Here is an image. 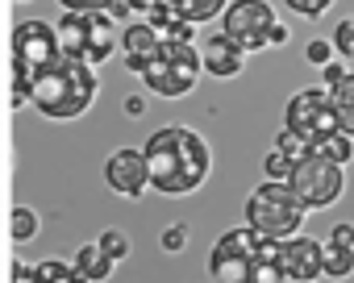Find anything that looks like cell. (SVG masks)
I'll list each match as a JSON object with an SVG mask.
<instances>
[{
    "instance_id": "obj_1",
    "label": "cell",
    "mask_w": 354,
    "mask_h": 283,
    "mask_svg": "<svg viewBox=\"0 0 354 283\" xmlns=\"http://www.w3.org/2000/svg\"><path fill=\"white\" fill-rule=\"evenodd\" d=\"M146 163H150V188L162 196H188L209 179L213 155L205 137L188 125H162L146 137Z\"/></svg>"
},
{
    "instance_id": "obj_2",
    "label": "cell",
    "mask_w": 354,
    "mask_h": 283,
    "mask_svg": "<svg viewBox=\"0 0 354 283\" xmlns=\"http://www.w3.org/2000/svg\"><path fill=\"white\" fill-rule=\"evenodd\" d=\"M92 100H96V71L88 59H75V55H63L34 84V108L55 121H71V117L88 113Z\"/></svg>"
},
{
    "instance_id": "obj_3",
    "label": "cell",
    "mask_w": 354,
    "mask_h": 283,
    "mask_svg": "<svg viewBox=\"0 0 354 283\" xmlns=\"http://www.w3.org/2000/svg\"><path fill=\"white\" fill-rule=\"evenodd\" d=\"M279 254H283L279 237H267L254 225H242V229H230L217 237V246L209 254V275H213V283H246L259 258H279Z\"/></svg>"
},
{
    "instance_id": "obj_4",
    "label": "cell",
    "mask_w": 354,
    "mask_h": 283,
    "mask_svg": "<svg viewBox=\"0 0 354 283\" xmlns=\"http://www.w3.org/2000/svg\"><path fill=\"white\" fill-rule=\"evenodd\" d=\"M304 213H308V204H304L300 192H296L292 184H283V179H267V184L254 188L250 200H246V225H254L259 233L279 237V242H288V237L300 233Z\"/></svg>"
},
{
    "instance_id": "obj_5",
    "label": "cell",
    "mask_w": 354,
    "mask_h": 283,
    "mask_svg": "<svg viewBox=\"0 0 354 283\" xmlns=\"http://www.w3.org/2000/svg\"><path fill=\"white\" fill-rule=\"evenodd\" d=\"M63 59V38L59 26L46 21H21L13 30V88H30Z\"/></svg>"
},
{
    "instance_id": "obj_6",
    "label": "cell",
    "mask_w": 354,
    "mask_h": 283,
    "mask_svg": "<svg viewBox=\"0 0 354 283\" xmlns=\"http://www.w3.org/2000/svg\"><path fill=\"white\" fill-rule=\"evenodd\" d=\"M113 13L109 9H88V13H75V9H63V21H59V38H63V55H75V59H88L92 67L104 63L113 50H117V38H113Z\"/></svg>"
},
{
    "instance_id": "obj_7",
    "label": "cell",
    "mask_w": 354,
    "mask_h": 283,
    "mask_svg": "<svg viewBox=\"0 0 354 283\" xmlns=\"http://www.w3.org/2000/svg\"><path fill=\"white\" fill-rule=\"evenodd\" d=\"M201 67H205V55H201L192 42H162L158 59L142 71V79H146V88H150L154 96L175 100V96H188V92L196 88Z\"/></svg>"
},
{
    "instance_id": "obj_8",
    "label": "cell",
    "mask_w": 354,
    "mask_h": 283,
    "mask_svg": "<svg viewBox=\"0 0 354 283\" xmlns=\"http://www.w3.org/2000/svg\"><path fill=\"white\" fill-rule=\"evenodd\" d=\"M283 121H288V129H292L296 137L313 142V150H317L321 137L337 133V104H333L329 88H325V92H321V88H304V92H296V96L288 100Z\"/></svg>"
},
{
    "instance_id": "obj_9",
    "label": "cell",
    "mask_w": 354,
    "mask_h": 283,
    "mask_svg": "<svg viewBox=\"0 0 354 283\" xmlns=\"http://www.w3.org/2000/svg\"><path fill=\"white\" fill-rule=\"evenodd\" d=\"M288 184L300 192V200H304L308 208H325V204H333V200L342 196L346 175H342V163H333V159H325V155L313 150L304 163H296V171H292Z\"/></svg>"
},
{
    "instance_id": "obj_10",
    "label": "cell",
    "mask_w": 354,
    "mask_h": 283,
    "mask_svg": "<svg viewBox=\"0 0 354 283\" xmlns=\"http://www.w3.org/2000/svg\"><path fill=\"white\" fill-rule=\"evenodd\" d=\"M221 21H225L221 34H230L242 50H263L271 42V30L279 26L275 9L267 5V0H234V5L221 13Z\"/></svg>"
},
{
    "instance_id": "obj_11",
    "label": "cell",
    "mask_w": 354,
    "mask_h": 283,
    "mask_svg": "<svg viewBox=\"0 0 354 283\" xmlns=\"http://www.w3.org/2000/svg\"><path fill=\"white\" fill-rule=\"evenodd\" d=\"M104 184L117 192V196H142L150 188V163H146V150H117L109 163H104Z\"/></svg>"
},
{
    "instance_id": "obj_12",
    "label": "cell",
    "mask_w": 354,
    "mask_h": 283,
    "mask_svg": "<svg viewBox=\"0 0 354 283\" xmlns=\"http://www.w3.org/2000/svg\"><path fill=\"white\" fill-rule=\"evenodd\" d=\"M279 262H283V275H288V279H296V283H313L317 275H325V242L296 233V237L283 242Z\"/></svg>"
},
{
    "instance_id": "obj_13",
    "label": "cell",
    "mask_w": 354,
    "mask_h": 283,
    "mask_svg": "<svg viewBox=\"0 0 354 283\" xmlns=\"http://www.w3.org/2000/svg\"><path fill=\"white\" fill-rule=\"evenodd\" d=\"M162 34L150 26V21H129L125 26V34H121V50H125V67L129 71H146L154 59H158V50H162Z\"/></svg>"
},
{
    "instance_id": "obj_14",
    "label": "cell",
    "mask_w": 354,
    "mask_h": 283,
    "mask_svg": "<svg viewBox=\"0 0 354 283\" xmlns=\"http://www.w3.org/2000/svg\"><path fill=\"white\" fill-rule=\"evenodd\" d=\"M201 55H205V71H209V75L230 79V75L242 71V55H246V50H242L230 34H217V38H205Z\"/></svg>"
},
{
    "instance_id": "obj_15",
    "label": "cell",
    "mask_w": 354,
    "mask_h": 283,
    "mask_svg": "<svg viewBox=\"0 0 354 283\" xmlns=\"http://www.w3.org/2000/svg\"><path fill=\"white\" fill-rule=\"evenodd\" d=\"M113 262H117V258H113L100 242H92V246H84V250L75 254V266L84 271L88 283H104V279L113 275Z\"/></svg>"
},
{
    "instance_id": "obj_16",
    "label": "cell",
    "mask_w": 354,
    "mask_h": 283,
    "mask_svg": "<svg viewBox=\"0 0 354 283\" xmlns=\"http://www.w3.org/2000/svg\"><path fill=\"white\" fill-rule=\"evenodd\" d=\"M162 5H167L171 13L188 17L192 26H201V21H213L217 13H225V9H230L225 0H162Z\"/></svg>"
},
{
    "instance_id": "obj_17",
    "label": "cell",
    "mask_w": 354,
    "mask_h": 283,
    "mask_svg": "<svg viewBox=\"0 0 354 283\" xmlns=\"http://www.w3.org/2000/svg\"><path fill=\"white\" fill-rule=\"evenodd\" d=\"M325 88H329V96H333L337 108H354V71L329 63L325 67Z\"/></svg>"
},
{
    "instance_id": "obj_18",
    "label": "cell",
    "mask_w": 354,
    "mask_h": 283,
    "mask_svg": "<svg viewBox=\"0 0 354 283\" xmlns=\"http://www.w3.org/2000/svg\"><path fill=\"white\" fill-rule=\"evenodd\" d=\"M325 275H329V279H346V275H354V246L329 237V242H325Z\"/></svg>"
},
{
    "instance_id": "obj_19",
    "label": "cell",
    "mask_w": 354,
    "mask_h": 283,
    "mask_svg": "<svg viewBox=\"0 0 354 283\" xmlns=\"http://www.w3.org/2000/svg\"><path fill=\"white\" fill-rule=\"evenodd\" d=\"M317 155H325V159H333V163H342V167H346V163L354 159V137L337 129V133H329V137H321V142H317Z\"/></svg>"
},
{
    "instance_id": "obj_20",
    "label": "cell",
    "mask_w": 354,
    "mask_h": 283,
    "mask_svg": "<svg viewBox=\"0 0 354 283\" xmlns=\"http://www.w3.org/2000/svg\"><path fill=\"white\" fill-rule=\"evenodd\" d=\"M263 171H267V179H283V184H288V179H292V171H296V159H292L288 150H279V146H275V150L267 155Z\"/></svg>"
},
{
    "instance_id": "obj_21",
    "label": "cell",
    "mask_w": 354,
    "mask_h": 283,
    "mask_svg": "<svg viewBox=\"0 0 354 283\" xmlns=\"http://www.w3.org/2000/svg\"><path fill=\"white\" fill-rule=\"evenodd\" d=\"M283 279H288V275H283V262H279V258H259L246 283H283Z\"/></svg>"
},
{
    "instance_id": "obj_22",
    "label": "cell",
    "mask_w": 354,
    "mask_h": 283,
    "mask_svg": "<svg viewBox=\"0 0 354 283\" xmlns=\"http://www.w3.org/2000/svg\"><path fill=\"white\" fill-rule=\"evenodd\" d=\"M34 233H38V217H34L30 208H17V213H13V237H17V242H30Z\"/></svg>"
},
{
    "instance_id": "obj_23",
    "label": "cell",
    "mask_w": 354,
    "mask_h": 283,
    "mask_svg": "<svg viewBox=\"0 0 354 283\" xmlns=\"http://www.w3.org/2000/svg\"><path fill=\"white\" fill-rule=\"evenodd\" d=\"M100 246H104V250H109V254H113L117 262H121V258L129 254V242H125V233H117V229H109V233H100Z\"/></svg>"
},
{
    "instance_id": "obj_24",
    "label": "cell",
    "mask_w": 354,
    "mask_h": 283,
    "mask_svg": "<svg viewBox=\"0 0 354 283\" xmlns=\"http://www.w3.org/2000/svg\"><path fill=\"white\" fill-rule=\"evenodd\" d=\"M333 46H337L342 55H350V59H354V17L337 26V34H333Z\"/></svg>"
},
{
    "instance_id": "obj_25",
    "label": "cell",
    "mask_w": 354,
    "mask_h": 283,
    "mask_svg": "<svg viewBox=\"0 0 354 283\" xmlns=\"http://www.w3.org/2000/svg\"><path fill=\"white\" fill-rule=\"evenodd\" d=\"M288 5H292L300 17H321V13L333 5V0H288Z\"/></svg>"
},
{
    "instance_id": "obj_26",
    "label": "cell",
    "mask_w": 354,
    "mask_h": 283,
    "mask_svg": "<svg viewBox=\"0 0 354 283\" xmlns=\"http://www.w3.org/2000/svg\"><path fill=\"white\" fill-rule=\"evenodd\" d=\"M329 42L325 38H317V42H308V63H317V67H329Z\"/></svg>"
},
{
    "instance_id": "obj_27",
    "label": "cell",
    "mask_w": 354,
    "mask_h": 283,
    "mask_svg": "<svg viewBox=\"0 0 354 283\" xmlns=\"http://www.w3.org/2000/svg\"><path fill=\"white\" fill-rule=\"evenodd\" d=\"M63 9H75V13H88V9H104L109 0H59Z\"/></svg>"
},
{
    "instance_id": "obj_28",
    "label": "cell",
    "mask_w": 354,
    "mask_h": 283,
    "mask_svg": "<svg viewBox=\"0 0 354 283\" xmlns=\"http://www.w3.org/2000/svg\"><path fill=\"white\" fill-rule=\"evenodd\" d=\"M337 129L354 137V108H337Z\"/></svg>"
},
{
    "instance_id": "obj_29",
    "label": "cell",
    "mask_w": 354,
    "mask_h": 283,
    "mask_svg": "<svg viewBox=\"0 0 354 283\" xmlns=\"http://www.w3.org/2000/svg\"><path fill=\"white\" fill-rule=\"evenodd\" d=\"M329 237H337V242H346V246H354V225H337Z\"/></svg>"
},
{
    "instance_id": "obj_30",
    "label": "cell",
    "mask_w": 354,
    "mask_h": 283,
    "mask_svg": "<svg viewBox=\"0 0 354 283\" xmlns=\"http://www.w3.org/2000/svg\"><path fill=\"white\" fill-rule=\"evenodd\" d=\"M162 246H171V250H180V246H184V229H171V233L162 237Z\"/></svg>"
},
{
    "instance_id": "obj_31",
    "label": "cell",
    "mask_w": 354,
    "mask_h": 283,
    "mask_svg": "<svg viewBox=\"0 0 354 283\" xmlns=\"http://www.w3.org/2000/svg\"><path fill=\"white\" fill-rule=\"evenodd\" d=\"M142 108H146V104H142V96H129V100H125V113H133V117H138Z\"/></svg>"
},
{
    "instance_id": "obj_32",
    "label": "cell",
    "mask_w": 354,
    "mask_h": 283,
    "mask_svg": "<svg viewBox=\"0 0 354 283\" xmlns=\"http://www.w3.org/2000/svg\"><path fill=\"white\" fill-rule=\"evenodd\" d=\"M271 42H275V46H279V42H288V30H283V26H275V30H271Z\"/></svg>"
}]
</instances>
